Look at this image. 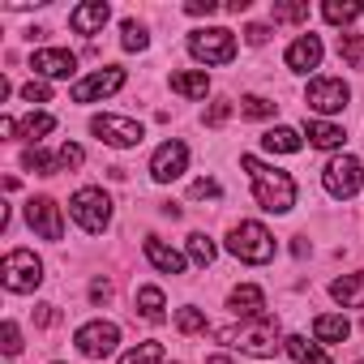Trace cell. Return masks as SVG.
<instances>
[{"mask_svg":"<svg viewBox=\"0 0 364 364\" xmlns=\"http://www.w3.org/2000/svg\"><path fill=\"white\" fill-rule=\"evenodd\" d=\"M321 185H326V193H330V198L347 202V198L364 185V167H360V159H351V154L330 159V163H326V171H321Z\"/></svg>","mask_w":364,"mask_h":364,"instance_id":"cell-7","label":"cell"},{"mask_svg":"<svg viewBox=\"0 0 364 364\" xmlns=\"http://www.w3.org/2000/svg\"><path fill=\"white\" fill-rule=\"evenodd\" d=\"M31 69L48 82V77H73L77 73V56L73 52H65V48H39L35 56H31Z\"/></svg>","mask_w":364,"mask_h":364,"instance_id":"cell-14","label":"cell"},{"mask_svg":"<svg viewBox=\"0 0 364 364\" xmlns=\"http://www.w3.org/2000/svg\"><path fill=\"white\" fill-rule=\"evenodd\" d=\"M52 129H56V116H48V112H31V116H22V120H14V116L0 120V133H14V137H26V141H39V137L52 133Z\"/></svg>","mask_w":364,"mask_h":364,"instance_id":"cell-16","label":"cell"},{"mask_svg":"<svg viewBox=\"0 0 364 364\" xmlns=\"http://www.w3.org/2000/svg\"><path fill=\"white\" fill-rule=\"evenodd\" d=\"M189 56L202 60V65H228V60H236V35L223 31V26L193 31L189 35Z\"/></svg>","mask_w":364,"mask_h":364,"instance_id":"cell-6","label":"cell"},{"mask_svg":"<svg viewBox=\"0 0 364 364\" xmlns=\"http://www.w3.org/2000/svg\"><path fill=\"white\" fill-rule=\"evenodd\" d=\"M26 223H31V232L43 236V240H60V236H65V219H60V206H56L52 198H31V202H26Z\"/></svg>","mask_w":364,"mask_h":364,"instance_id":"cell-12","label":"cell"},{"mask_svg":"<svg viewBox=\"0 0 364 364\" xmlns=\"http://www.w3.org/2000/svg\"><path fill=\"white\" fill-rule=\"evenodd\" d=\"M262 146H266L270 154H296V150L304 146V133L291 129V124H274V129L262 133Z\"/></svg>","mask_w":364,"mask_h":364,"instance_id":"cell-20","label":"cell"},{"mask_svg":"<svg viewBox=\"0 0 364 364\" xmlns=\"http://www.w3.org/2000/svg\"><path fill=\"white\" fill-rule=\"evenodd\" d=\"M283 351H287L296 364H334V360L321 351V343H309L304 334H287V338H283Z\"/></svg>","mask_w":364,"mask_h":364,"instance_id":"cell-23","label":"cell"},{"mask_svg":"<svg viewBox=\"0 0 364 364\" xmlns=\"http://www.w3.org/2000/svg\"><path fill=\"white\" fill-rule=\"evenodd\" d=\"M215 253H219V249H215V240H210L206 232H193V236H189V262H193V266H210Z\"/></svg>","mask_w":364,"mask_h":364,"instance_id":"cell-29","label":"cell"},{"mask_svg":"<svg viewBox=\"0 0 364 364\" xmlns=\"http://www.w3.org/2000/svg\"><path fill=\"white\" fill-rule=\"evenodd\" d=\"M338 56L347 60V69H364V35H343L338 39Z\"/></svg>","mask_w":364,"mask_h":364,"instance_id":"cell-31","label":"cell"},{"mask_svg":"<svg viewBox=\"0 0 364 364\" xmlns=\"http://www.w3.org/2000/svg\"><path fill=\"white\" fill-rule=\"evenodd\" d=\"M228 116H232V103H228V99H219V103H210V112H206V124H210V129H219Z\"/></svg>","mask_w":364,"mask_h":364,"instance_id":"cell-40","label":"cell"},{"mask_svg":"<svg viewBox=\"0 0 364 364\" xmlns=\"http://www.w3.org/2000/svg\"><path fill=\"white\" fill-rule=\"evenodd\" d=\"M351 334V321L343 317V313H321L317 321H313V338L317 343H343Z\"/></svg>","mask_w":364,"mask_h":364,"instance_id":"cell-25","label":"cell"},{"mask_svg":"<svg viewBox=\"0 0 364 364\" xmlns=\"http://www.w3.org/2000/svg\"><path fill=\"white\" fill-rule=\"evenodd\" d=\"M22 167H26V171H39V176H52V171H60V154H48V150L31 146V150L22 154Z\"/></svg>","mask_w":364,"mask_h":364,"instance_id":"cell-27","label":"cell"},{"mask_svg":"<svg viewBox=\"0 0 364 364\" xmlns=\"http://www.w3.org/2000/svg\"><path fill=\"white\" fill-rule=\"evenodd\" d=\"M228 309H232L236 317H245V321H253V317H266V291H262L257 283H240V287H232V296H228Z\"/></svg>","mask_w":364,"mask_h":364,"instance_id":"cell-15","label":"cell"},{"mask_svg":"<svg viewBox=\"0 0 364 364\" xmlns=\"http://www.w3.org/2000/svg\"><path fill=\"white\" fill-rule=\"evenodd\" d=\"M171 90L185 99H206L210 77H206V69H180V73H171Z\"/></svg>","mask_w":364,"mask_h":364,"instance_id":"cell-24","label":"cell"},{"mask_svg":"<svg viewBox=\"0 0 364 364\" xmlns=\"http://www.w3.org/2000/svg\"><path fill=\"white\" fill-rule=\"evenodd\" d=\"M120 364H163V343H137L120 355Z\"/></svg>","mask_w":364,"mask_h":364,"instance_id":"cell-32","label":"cell"},{"mask_svg":"<svg viewBox=\"0 0 364 364\" xmlns=\"http://www.w3.org/2000/svg\"><path fill=\"white\" fill-rule=\"evenodd\" d=\"M69 215H73V223H77L82 232L99 236V232H107V223H112V198H107L103 189L86 185V189H77V193L69 198Z\"/></svg>","mask_w":364,"mask_h":364,"instance_id":"cell-3","label":"cell"},{"mask_svg":"<svg viewBox=\"0 0 364 364\" xmlns=\"http://www.w3.org/2000/svg\"><path fill=\"white\" fill-rule=\"evenodd\" d=\"M120 48H124V52H146V48H150V35H146V26H137V22L129 18V22L120 26Z\"/></svg>","mask_w":364,"mask_h":364,"instance_id":"cell-30","label":"cell"},{"mask_svg":"<svg viewBox=\"0 0 364 364\" xmlns=\"http://www.w3.org/2000/svg\"><path fill=\"white\" fill-rule=\"evenodd\" d=\"M176 326L185 330V334H198V330H206V313L202 309H180L176 313Z\"/></svg>","mask_w":364,"mask_h":364,"instance_id":"cell-35","label":"cell"},{"mask_svg":"<svg viewBox=\"0 0 364 364\" xmlns=\"http://www.w3.org/2000/svg\"><path fill=\"white\" fill-rule=\"evenodd\" d=\"M219 193H223L219 180H210V176H206V180H193V189H189V198H198V202H202V198H219Z\"/></svg>","mask_w":364,"mask_h":364,"instance_id":"cell-39","label":"cell"},{"mask_svg":"<svg viewBox=\"0 0 364 364\" xmlns=\"http://www.w3.org/2000/svg\"><path fill=\"white\" fill-rule=\"evenodd\" d=\"M347 99H351V90H347L343 77H313L309 90H304V103H309L317 116H334V112H343Z\"/></svg>","mask_w":364,"mask_h":364,"instance_id":"cell-9","label":"cell"},{"mask_svg":"<svg viewBox=\"0 0 364 364\" xmlns=\"http://www.w3.org/2000/svg\"><path fill=\"white\" fill-rule=\"evenodd\" d=\"M56 154H60V171H69V167H82V159H86V150H82V146H73V141H65Z\"/></svg>","mask_w":364,"mask_h":364,"instance_id":"cell-37","label":"cell"},{"mask_svg":"<svg viewBox=\"0 0 364 364\" xmlns=\"http://www.w3.org/2000/svg\"><path fill=\"white\" fill-rule=\"evenodd\" d=\"M90 133L95 137H103L107 146H137L141 137H146V129H141V120H133V116H112V112H103V116H95L90 120Z\"/></svg>","mask_w":364,"mask_h":364,"instance_id":"cell-10","label":"cell"},{"mask_svg":"<svg viewBox=\"0 0 364 364\" xmlns=\"http://www.w3.org/2000/svg\"><path fill=\"white\" fill-rule=\"evenodd\" d=\"M146 257H150V266H154V270H163V274H185V262H189L185 253H176L171 245H163L159 236H150V240H146Z\"/></svg>","mask_w":364,"mask_h":364,"instance_id":"cell-19","label":"cell"},{"mask_svg":"<svg viewBox=\"0 0 364 364\" xmlns=\"http://www.w3.org/2000/svg\"><path fill=\"white\" fill-rule=\"evenodd\" d=\"M206 364H236V360H232V355H210Z\"/></svg>","mask_w":364,"mask_h":364,"instance_id":"cell-45","label":"cell"},{"mask_svg":"<svg viewBox=\"0 0 364 364\" xmlns=\"http://www.w3.org/2000/svg\"><path fill=\"white\" fill-rule=\"evenodd\" d=\"M309 5H274V22H304Z\"/></svg>","mask_w":364,"mask_h":364,"instance_id":"cell-38","label":"cell"},{"mask_svg":"<svg viewBox=\"0 0 364 364\" xmlns=\"http://www.w3.org/2000/svg\"><path fill=\"white\" fill-rule=\"evenodd\" d=\"M22 99H26V103H48V99H52V86H48L43 77H35V82L22 86Z\"/></svg>","mask_w":364,"mask_h":364,"instance_id":"cell-36","label":"cell"},{"mask_svg":"<svg viewBox=\"0 0 364 364\" xmlns=\"http://www.w3.org/2000/svg\"><path fill=\"white\" fill-rule=\"evenodd\" d=\"M120 86H124V69H99L73 86V103H99V99L116 95Z\"/></svg>","mask_w":364,"mask_h":364,"instance_id":"cell-13","label":"cell"},{"mask_svg":"<svg viewBox=\"0 0 364 364\" xmlns=\"http://www.w3.org/2000/svg\"><path fill=\"white\" fill-rule=\"evenodd\" d=\"M283 60H287L291 73H309V69H317V65H321V39H317V35H300V39L287 48Z\"/></svg>","mask_w":364,"mask_h":364,"instance_id":"cell-18","label":"cell"},{"mask_svg":"<svg viewBox=\"0 0 364 364\" xmlns=\"http://www.w3.org/2000/svg\"><path fill=\"white\" fill-rule=\"evenodd\" d=\"M56 321V304H39V326H52Z\"/></svg>","mask_w":364,"mask_h":364,"instance_id":"cell-44","label":"cell"},{"mask_svg":"<svg viewBox=\"0 0 364 364\" xmlns=\"http://www.w3.org/2000/svg\"><path fill=\"white\" fill-rule=\"evenodd\" d=\"M304 137H309V146H317V150H338V146L347 141V133H343L338 124H330V120H304Z\"/></svg>","mask_w":364,"mask_h":364,"instance_id":"cell-22","label":"cell"},{"mask_svg":"<svg viewBox=\"0 0 364 364\" xmlns=\"http://www.w3.org/2000/svg\"><path fill=\"white\" fill-rule=\"evenodd\" d=\"M185 14H193V18H210V14H219V5H215V0H189V5H185Z\"/></svg>","mask_w":364,"mask_h":364,"instance_id":"cell-41","label":"cell"},{"mask_svg":"<svg viewBox=\"0 0 364 364\" xmlns=\"http://www.w3.org/2000/svg\"><path fill=\"white\" fill-rule=\"evenodd\" d=\"M0 351H5V355H18V351H22V330H18V321H5V326H0Z\"/></svg>","mask_w":364,"mask_h":364,"instance_id":"cell-34","label":"cell"},{"mask_svg":"<svg viewBox=\"0 0 364 364\" xmlns=\"http://www.w3.org/2000/svg\"><path fill=\"white\" fill-rule=\"evenodd\" d=\"M330 296H334L343 309H364V270L334 279V283H330Z\"/></svg>","mask_w":364,"mask_h":364,"instance_id":"cell-21","label":"cell"},{"mask_svg":"<svg viewBox=\"0 0 364 364\" xmlns=\"http://www.w3.org/2000/svg\"><path fill=\"white\" fill-rule=\"evenodd\" d=\"M240 116H249V120H266V116H274V103L262 99V95H245V99H240Z\"/></svg>","mask_w":364,"mask_h":364,"instance_id":"cell-33","label":"cell"},{"mask_svg":"<svg viewBox=\"0 0 364 364\" xmlns=\"http://www.w3.org/2000/svg\"><path fill=\"white\" fill-rule=\"evenodd\" d=\"M107 296H112V283L107 279H95L90 283V300H107Z\"/></svg>","mask_w":364,"mask_h":364,"instance_id":"cell-43","label":"cell"},{"mask_svg":"<svg viewBox=\"0 0 364 364\" xmlns=\"http://www.w3.org/2000/svg\"><path fill=\"white\" fill-rule=\"evenodd\" d=\"M364 14V5H355V0H326L321 5V18L330 22V26H347V22H355Z\"/></svg>","mask_w":364,"mask_h":364,"instance_id":"cell-26","label":"cell"},{"mask_svg":"<svg viewBox=\"0 0 364 364\" xmlns=\"http://www.w3.org/2000/svg\"><path fill=\"white\" fill-rule=\"evenodd\" d=\"M245 39H249L253 48H262V43L270 39V26H262V22H257V26H249V31H245Z\"/></svg>","mask_w":364,"mask_h":364,"instance_id":"cell-42","label":"cell"},{"mask_svg":"<svg viewBox=\"0 0 364 364\" xmlns=\"http://www.w3.org/2000/svg\"><path fill=\"white\" fill-rule=\"evenodd\" d=\"M107 18H112L107 0H86V5H77V9L69 14V26H73L77 35H99V31L107 26Z\"/></svg>","mask_w":364,"mask_h":364,"instance_id":"cell-17","label":"cell"},{"mask_svg":"<svg viewBox=\"0 0 364 364\" xmlns=\"http://www.w3.org/2000/svg\"><path fill=\"white\" fill-rule=\"evenodd\" d=\"M189 167V146L185 141H163L150 159V176L159 180V185H171V180H180Z\"/></svg>","mask_w":364,"mask_h":364,"instance_id":"cell-11","label":"cell"},{"mask_svg":"<svg viewBox=\"0 0 364 364\" xmlns=\"http://www.w3.org/2000/svg\"><path fill=\"white\" fill-rule=\"evenodd\" d=\"M215 338L228 343V347H240L245 355H257V360H270V355L283 347L279 321H274L270 313H266V317H253V321H240V326H219Z\"/></svg>","mask_w":364,"mask_h":364,"instance_id":"cell-2","label":"cell"},{"mask_svg":"<svg viewBox=\"0 0 364 364\" xmlns=\"http://www.w3.org/2000/svg\"><path fill=\"white\" fill-rule=\"evenodd\" d=\"M0 283L9 291H18V296H26V291H35L43 283V262L31 249H14V253H5V262H0Z\"/></svg>","mask_w":364,"mask_h":364,"instance_id":"cell-5","label":"cell"},{"mask_svg":"<svg viewBox=\"0 0 364 364\" xmlns=\"http://www.w3.org/2000/svg\"><path fill=\"white\" fill-rule=\"evenodd\" d=\"M137 313L146 321H163V291L159 287H137Z\"/></svg>","mask_w":364,"mask_h":364,"instance_id":"cell-28","label":"cell"},{"mask_svg":"<svg viewBox=\"0 0 364 364\" xmlns=\"http://www.w3.org/2000/svg\"><path fill=\"white\" fill-rule=\"evenodd\" d=\"M73 343H77V351H82L86 360H103V355L116 351V343H120V326H116V321H86V326H77Z\"/></svg>","mask_w":364,"mask_h":364,"instance_id":"cell-8","label":"cell"},{"mask_svg":"<svg viewBox=\"0 0 364 364\" xmlns=\"http://www.w3.org/2000/svg\"><path fill=\"white\" fill-rule=\"evenodd\" d=\"M228 249H232L240 262H249V266H266V262L274 257V236H270L262 223H236L232 236H228Z\"/></svg>","mask_w":364,"mask_h":364,"instance_id":"cell-4","label":"cell"},{"mask_svg":"<svg viewBox=\"0 0 364 364\" xmlns=\"http://www.w3.org/2000/svg\"><path fill=\"white\" fill-rule=\"evenodd\" d=\"M240 167H245L249 180H253V198H257L262 210H270V215H287V210L296 206V180H291L287 171L266 167L257 154H240Z\"/></svg>","mask_w":364,"mask_h":364,"instance_id":"cell-1","label":"cell"}]
</instances>
